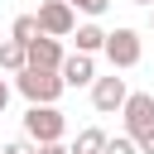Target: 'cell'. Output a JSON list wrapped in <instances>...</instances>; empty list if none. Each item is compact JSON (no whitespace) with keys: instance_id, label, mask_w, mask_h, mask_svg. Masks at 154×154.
I'll return each instance as SVG.
<instances>
[{"instance_id":"6da1fadb","label":"cell","mask_w":154,"mask_h":154,"mask_svg":"<svg viewBox=\"0 0 154 154\" xmlns=\"http://www.w3.org/2000/svg\"><path fill=\"white\" fill-rule=\"evenodd\" d=\"M63 130H67V120H63L58 106H29V111H24V135H29V144H63Z\"/></svg>"},{"instance_id":"7a4b0ae2","label":"cell","mask_w":154,"mask_h":154,"mask_svg":"<svg viewBox=\"0 0 154 154\" xmlns=\"http://www.w3.org/2000/svg\"><path fill=\"white\" fill-rule=\"evenodd\" d=\"M14 87L24 91L29 106H53V101L63 96V77H58V72H38V67H24V72L14 77Z\"/></svg>"},{"instance_id":"3957f363","label":"cell","mask_w":154,"mask_h":154,"mask_svg":"<svg viewBox=\"0 0 154 154\" xmlns=\"http://www.w3.org/2000/svg\"><path fill=\"white\" fill-rule=\"evenodd\" d=\"M125 135L140 144L144 135H154V96L149 91H135V96H125Z\"/></svg>"},{"instance_id":"277c9868","label":"cell","mask_w":154,"mask_h":154,"mask_svg":"<svg viewBox=\"0 0 154 154\" xmlns=\"http://www.w3.org/2000/svg\"><path fill=\"white\" fill-rule=\"evenodd\" d=\"M34 19H38V34H43V38H63V34H72V29H77V19H72V5H67V0H43Z\"/></svg>"},{"instance_id":"5b68a950","label":"cell","mask_w":154,"mask_h":154,"mask_svg":"<svg viewBox=\"0 0 154 154\" xmlns=\"http://www.w3.org/2000/svg\"><path fill=\"white\" fill-rule=\"evenodd\" d=\"M140 34L135 29H116V34H106V58L116 63V67H135L140 63Z\"/></svg>"},{"instance_id":"8992f818","label":"cell","mask_w":154,"mask_h":154,"mask_svg":"<svg viewBox=\"0 0 154 154\" xmlns=\"http://www.w3.org/2000/svg\"><path fill=\"white\" fill-rule=\"evenodd\" d=\"M125 96H130V91H125V77H96V82H91V106H96V111H120Z\"/></svg>"},{"instance_id":"52a82bcc","label":"cell","mask_w":154,"mask_h":154,"mask_svg":"<svg viewBox=\"0 0 154 154\" xmlns=\"http://www.w3.org/2000/svg\"><path fill=\"white\" fill-rule=\"evenodd\" d=\"M24 53H29V67H38V72H58V67H63V48H58V38H43V34H38Z\"/></svg>"},{"instance_id":"ba28073f","label":"cell","mask_w":154,"mask_h":154,"mask_svg":"<svg viewBox=\"0 0 154 154\" xmlns=\"http://www.w3.org/2000/svg\"><path fill=\"white\" fill-rule=\"evenodd\" d=\"M58 77H63V87H87V82H96V67L87 53H72V58H63Z\"/></svg>"},{"instance_id":"9c48e42d","label":"cell","mask_w":154,"mask_h":154,"mask_svg":"<svg viewBox=\"0 0 154 154\" xmlns=\"http://www.w3.org/2000/svg\"><path fill=\"white\" fill-rule=\"evenodd\" d=\"M0 67L19 77V72L29 67V53H24V43H14V38H5V43H0Z\"/></svg>"},{"instance_id":"30bf717a","label":"cell","mask_w":154,"mask_h":154,"mask_svg":"<svg viewBox=\"0 0 154 154\" xmlns=\"http://www.w3.org/2000/svg\"><path fill=\"white\" fill-rule=\"evenodd\" d=\"M96 48H106V34H101L96 24H82V29H77V53H87V58H91Z\"/></svg>"},{"instance_id":"8fae6325","label":"cell","mask_w":154,"mask_h":154,"mask_svg":"<svg viewBox=\"0 0 154 154\" xmlns=\"http://www.w3.org/2000/svg\"><path fill=\"white\" fill-rule=\"evenodd\" d=\"M10 38L29 48V43L38 38V19H34V14H19V19H14V29H10Z\"/></svg>"},{"instance_id":"7c38bea8","label":"cell","mask_w":154,"mask_h":154,"mask_svg":"<svg viewBox=\"0 0 154 154\" xmlns=\"http://www.w3.org/2000/svg\"><path fill=\"white\" fill-rule=\"evenodd\" d=\"M101 149H106V135H101V130H82L67 154H101Z\"/></svg>"},{"instance_id":"4fadbf2b","label":"cell","mask_w":154,"mask_h":154,"mask_svg":"<svg viewBox=\"0 0 154 154\" xmlns=\"http://www.w3.org/2000/svg\"><path fill=\"white\" fill-rule=\"evenodd\" d=\"M101 154H140V149H135V140H130V135H120V140H106V149H101Z\"/></svg>"},{"instance_id":"5bb4252c","label":"cell","mask_w":154,"mask_h":154,"mask_svg":"<svg viewBox=\"0 0 154 154\" xmlns=\"http://www.w3.org/2000/svg\"><path fill=\"white\" fill-rule=\"evenodd\" d=\"M67 5H77V10H87V14H101L111 0H67Z\"/></svg>"},{"instance_id":"9a60e30c","label":"cell","mask_w":154,"mask_h":154,"mask_svg":"<svg viewBox=\"0 0 154 154\" xmlns=\"http://www.w3.org/2000/svg\"><path fill=\"white\" fill-rule=\"evenodd\" d=\"M0 154H38V144H29V140H14V144H5Z\"/></svg>"},{"instance_id":"2e32d148","label":"cell","mask_w":154,"mask_h":154,"mask_svg":"<svg viewBox=\"0 0 154 154\" xmlns=\"http://www.w3.org/2000/svg\"><path fill=\"white\" fill-rule=\"evenodd\" d=\"M5 106H10V82L0 77V116H5Z\"/></svg>"},{"instance_id":"e0dca14e","label":"cell","mask_w":154,"mask_h":154,"mask_svg":"<svg viewBox=\"0 0 154 154\" xmlns=\"http://www.w3.org/2000/svg\"><path fill=\"white\" fill-rule=\"evenodd\" d=\"M135 149H140V154H154V135H144V140H140Z\"/></svg>"},{"instance_id":"ac0fdd59","label":"cell","mask_w":154,"mask_h":154,"mask_svg":"<svg viewBox=\"0 0 154 154\" xmlns=\"http://www.w3.org/2000/svg\"><path fill=\"white\" fill-rule=\"evenodd\" d=\"M38 154H67L63 144H38Z\"/></svg>"},{"instance_id":"d6986e66","label":"cell","mask_w":154,"mask_h":154,"mask_svg":"<svg viewBox=\"0 0 154 154\" xmlns=\"http://www.w3.org/2000/svg\"><path fill=\"white\" fill-rule=\"evenodd\" d=\"M130 5H154V0H130Z\"/></svg>"},{"instance_id":"ffe728a7","label":"cell","mask_w":154,"mask_h":154,"mask_svg":"<svg viewBox=\"0 0 154 154\" xmlns=\"http://www.w3.org/2000/svg\"><path fill=\"white\" fill-rule=\"evenodd\" d=\"M149 29H154V14H149Z\"/></svg>"}]
</instances>
